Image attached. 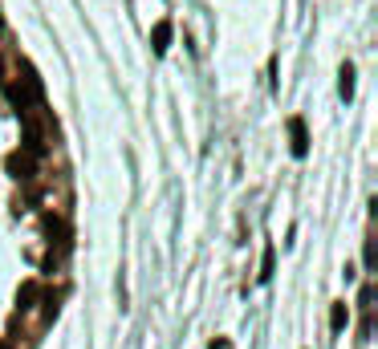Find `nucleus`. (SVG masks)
<instances>
[{"label":"nucleus","mask_w":378,"mask_h":349,"mask_svg":"<svg viewBox=\"0 0 378 349\" xmlns=\"http://www.w3.org/2000/svg\"><path fill=\"white\" fill-rule=\"evenodd\" d=\"M289 134H293V155H297V159H305V155H309L305 122H301V118H289Z\"/></svg>","instance_id":"1"},{"label":"nucleus","mask_w":378,"mask_h":349,"mask_svg":"<svg viewBox=\"0 0 378 349\" xmlns=\"http://www.w3.org/2000/svg\"><path fill=\"white\" fill-rule=\"evenodd\" d=\"M8 175H13V179H21V183H29V179H33V159L21 155V150H17V155H8Z\"/></svg>","instance_id":"2"},{"label":"nucleus","mask_w":378,"mask_h":349,"mask_svg":"<svg viewBox=\"0 0 378 349\" xmlns=\"http://www.w3.org/2000/svg\"><path fill=\"white\" fill-rule=\"evenodd\" d=\"M167 45H171V21H159L155 29H151V49H155V53L163 57Z\"/></svg>","instance_id":"3"},{"label":"nucleus","mask_w":378,"mask_h":349,"mask_svg":"<svg viewBox=\"0 0 378 349\" xmlns=\"http://www.w3.org/2000/svg\"><path fill=\"white\" fill-rule=\"evenodd\" d=\"M41 297V288L33 284V280H24L21 284V293H17V309H33V301Z\"/></svg>","instance_id":"4"},{"label":"nucleus","mask_w":378,"mask_h":349,"mask_svg":"<svg viewBox=\"0 0 378 349\" xmlns=\"http://www.w3.org/2000/svg\"><path fill=\"white\" fill-rule=\"evenodd\" d=\"M346 325H350V309H346V304L338 301V304L330 309V329H333V333H342Z\"/></svg>","instance_id":"5"},{"label":"nucleus","mask_w":378,"mask_h":349,"mask_svg":"<svg viewBox=\"0 0 378 349\" xmlns=\"http://www.w3.org/2000/svg\"><path fill=\"white\" fill-rule=\"evenodd\" d=\"M45 232H49V240L57 235V244H70V228H66V219H53V215H49V219H45Z\"/></svg>","instance_id":"6"},{"label":"nucleus","mask_w":378,"mask_h":349,"mask_svg":"<svg viewBox=\"0 0 378 349\" xmlns=\"http://www.w3.org/2000/svg\"><path fill=\"white\" fill-rule=\"evenodd\" d=\"M338 90H342V98H346V102L354 98V65H350V61L342 65V82H338Z\"/></svg>","instance_id":"7"},{"label":"nucleus","mask_w":378,"mask_h":349,"mask_svg":"<svg viewBox=\"0 0 378 349\" xmlns=\"http://www.w3.org/2000/svg\"><path fill=\"white\" fill-rule=\"evenodd\" d=\"M273 264H277V248H264V264H260V280H273Z\"/></svg>","instance_id":"8"},{"label":"nucleus","mask_w":378,"mask_h":349,"mask_svg":"<svg viewBox=\"0 0 378 349\" xmlns=\"http://www.w3.org/2000/svg\"><path fill=\"white\" fill-rule=\"evenodd\" d=\"M0 33H4V17H0Z\"/></svg>","instance_id":"9"},{"label":"nucleus","mask_w":378,"mask_h":349,"mask_svg":"<svg viewBox=\"0 0 378 349\" xmlns=\"http://www.w3.org/2000/svg\"><path fill=\"white\" fill-rule=\"evenodd\" d=\"M0 349H8V346H4V341H0Z\"/></svg>","instance_id":"10"}]
</instances>
